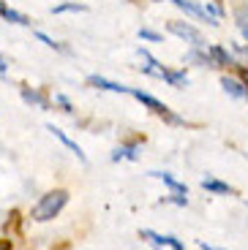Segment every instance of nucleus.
Wrapping results in <instances>:
<instances>
[{"instance_id": "1", "label": "nucleus", "mask_w": 248, "mask_h": 250, "mask_svg": "<svg viewBox=\"0 0 248 250\" xmlns=\"http://www.w3.org/2000/svg\"><path fill=\"white\" fill-rule=\"evenodd\" d=\"M66 201H69V193H66V190H50V193H44L41 199H38V204L33 207L30 218L38 220V223H47V220H52L55 215H60Z\"/></svg>"}, {"instance_id": "2", "label": "nucleus", "mask_w": 248, "mask_h": 250, "mask_svg": "<svg viewBox=\"0 0 248 250\" xmlns=\"http://www.w3.org/2000/svg\"><path fill=\"white\" fill-rule=\"evenodd\" d=\"M128 93H131V95H134V98H137V101H142L145 106H150V109H153V112H155V114H164V117H167V120H169V123H180V120H177V117H174V114H169V109H167V106H164L161 101H155V98H153V95H148V93H142V90H128Z\"/></svg>"}, {"instance_id": "3", "label": "nucleus", "mask_w": 248, "mask_h": 250, "mask_svg": "<svg viewBox=\"0 0 248 250\" xmlns=\"http://www.w3.org/2000/svg\"><path fill=\"white\" fill-rule=\"evenodd\" d=\"M169 33L180 36L183 41H191L194 46H202V33L191 25H183V22H169Z\"/></svg>"}, {"instance_id": "4", "label": "nucleus", "mask_w": 248, "mask_h": 250, "mask_svg": "<svg viewBox=\"0 0 248 250\" xmlns=\"http://www.w3.org/2000/svg\"><path fill=\"white\" fill-rule=\"evenodd\" d=\"M145 237H148L158 250H186V245L177 242L174 237H161V234H155V231H145Z\"/></svg>"}, {"instance_id": "5", "label": "nucleus", "mask_w": 248, "mask_h": 250, "mask_svg": "<svg viewBox=\"0 0 248 250\" xmlns=\"http://www.w3.org/2000/svg\"><path fill=\"white\" fill-rule=\"evenodd\" d=\"M47 131H50V133H52V136H55V139H60V142L66 144V147H69V150L74 152V155L79 158V161H87V158H85V152H82V147H79V144H76V142H71V139L66 136V133H63L60 128H55V125H47Z\"/></svg>"}, {"instance_id": "6", "label": "nucleus", "mask_w": 248, "mask_h": 250, "mask_svg": "<svg viewBox=\"0 0 248 250\" xmlns=\"http://www.w3.org/2000/svg\"><path fill=\"white\" fill-rule=\"evenodd\" d=\"M150 177H155V180H164V185H167V188H172L177 199H183V196H186V185H183V182H177L174 177L164 174V171H150Z\"/></svg>"}, {"instance_id": "7", "label": "nucleus", "mask_w": 248, "mask_h": 250, "mask_svg": "<svg viewBox=\"0 0 248 250\" xmlns=\"http://www.w3.org/2000/svg\"><path fill=\"white\" fill-rule=\"evenodd\" d=\"M221 84H223V90H226L229 95H235V98H248V87L243 84V82L229 79V76H223V79H221Z\"/></svg>"}, {"instance_id": "8", "label": "nucleus", "mask_w": 248, "mask_h": 250, "mask_svg": "<svg viewBox=\"0 0 248 250\" xmlns=\"http://www.w3.org/2000/svg\"><path fill=\"white\" fill-rule=\"evenodd\" d=\"M22 98L30 104V106H38V109H50V101L44 98L38 90H30V87H22Z\"/></svg>"}, {"instance_id": "9", "label": "nucleus", "mask_w": 248, "mask_h": 250, "mask_svg": "<svg viewBox=\"0 0 248 250\" xmlns=\"http://www.w3.org/2000/svg\"><path fill=\"white\" fill-rule=\"evenodd\" d=\"M90 84H96V87H104V90H112V93H128V87H123V84H115V82H106L104 76H90Z\"/></svg>"}, {"instance_id": "10", "label": "nucleus", "mask_w": 248, "mask_h": 250, "mask_svg": "<svg viewBox=\"0 0 248 250\" xmlns=\"http://www.w3.org/2000/svg\"><path fill=\"white\" fill-rule=\"evenodd\" d=\"M207 60H213L216 62V65H229V55H226V52L221 49V46H210V49H207ZM210 62V65H213Z\"/></svg>"}, {"instance_id": "11", "label": "nucleus", "mask_w": 248, "mask_h": 250, "mask_svg": "<svg viewBox=\"0 0 248 250\" xmlns=\"http://www.w3.org/2000/svg\"><path fill=\"white\" fill-rule=\"evenodd\" d=\"M161 79H167L169 84H174V87H186V84H188V76L186 74H177V71H164Z\"/></svg>"}, {"instance_id": "12", "label": "nucleus", "mask_w": 248, "mask_h": 250, "mask_svg": "<svg viewBox=\"0 0 248 250\" xmlns=\"http://www.w3.org/2000/svg\"><path fill=\"white\" fill-rule=\"evenodd\" d=\"M202 185H205V190H210V193H221V196H229L232 193V188L223 185V182H218V180H205Z\"/></svg>"}, {"instance_id": "13", "label": "nucleus", "mask_w": 248, "mask_h": 250, "mask_svg": "<svg viewBox=\"0 0 248 250\" xmlns=\"http://www.w3.org/2000/svg\"><path fill=\"white\" fill-rule=\"evenodd\" d=\"M235 22L240 25V30H248V6H240L235 11Z\"/></svg>"}, {"instance_id": "14", "label": "nucleus", "mask_w": 248, "mask_h": 250, "mask_svg": "<svg viewBox=\"0 0 248 250\" xmlns=\"http://www.w3.org/2000/svg\"><path fill=\"white\" fill-rule=\"evenodd\" d=\"M52 11H55V14H63V11H85V6H82V3H66V6H55Z\"/></svg>"}, {"instance_id": "15", "label": "nucleus", "mask_w": 248, "mask_h": 250, "mask_svg": "<svg viewBox=\"0 0 248 250\" xmlns=\"http://www.w3.org/2000/svg\"><path fill=\"white\" fill-rule=\"evenodd\" d=\"M36 38H38V41H44V44H47V46H52V49H63L60 44H55V41H52L50 36H44V33H36Z\"/></svg>"}, {"instance_id": "16", "label": "nucleus", "mask_w": 248, "mask_h": 250, "mask_svg": "<svg viewBox=\"0 0 248 250\" xmlns=\"http://www.w3.org/2000/svg\"><path fill=\"white\" fill-rule=\"evenodd\" d=\"M139 38H148V41H161L158 33H150V30H139Z\"/></svg>"}, {"instance_id": "17", "label": "nucleus", "mask_w": 248, "mask_h": 250, "mask_svg": "<svg viewBox=\"0 0 248 250\" xmlns=\"http://www.w3.org/2000/svg\"><path fill=\"white\" fill-rule=\"evenodd\" d=\"M0 250H11V239H0Z\"/></svg>"}, {"instance_id": "18", "label": "nucleus", "mask_w": 248, "mask_h": 250, "mask_svg": "<svg viewBox=\"0 0 248 250\" xmlns=\"http://www.w3.org/2000/svg\"><path fill=\"white\" fill-rule=\"evenodd\" d=\"M8 71V62H6V57H0V74H6Z\"/></svg>"}, {"instance_id": "19", "label": "nucleus", "mask_w": 248, "mask_h": 250, "mask_svg": "<svg viewBox=\"0 0 248 250\" xmlns=\"http://www.w3.org/2000/svg\"><path fill=\"white\" fill-rule=\"evenodd\" d=\"M243 79H246V84H248V71H243Z\"/></svg>"}, {"instance_id": "20", "label": "nucleus", "mask_w": 248, "mask_h": 250, "mask_svg": "<svg viewBox=\"0 0 248 250\" xmlns=\"http://www.w3.org/2000/svg\"><path fill=\"white\" fill-rule=\"evenodd\" d=\"M153 3H161V0H153Z\"/></svg>"}, {"instance_id": "21", "label": "nucleus", "mask_w": 248, "mask_h": 250, "mask_svg": "<svg viewBox=\"0 0 248 250\" xmlns=\"http://www.w3.org/2000/svg\"><path fill=\"white\" fill-rule=\"evenodd\" d=\"M246 52H248V46H246Z\"/></svg>"}]
</instances>
